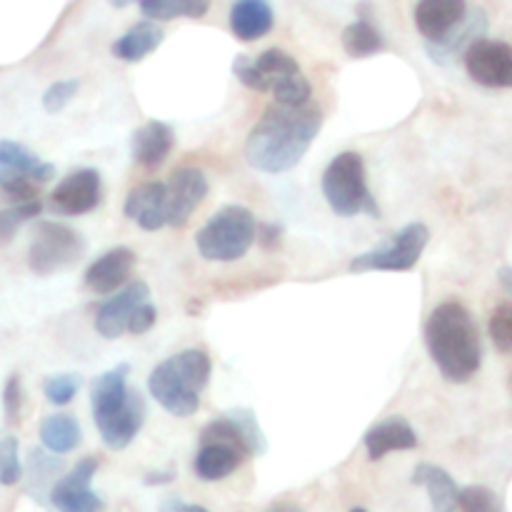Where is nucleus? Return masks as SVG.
<instances>
[{"label":"nucleus","mask_w":512,"mask_h":512,"mask_svg":"<svg viewBox=\"0 0 512 512\" xmlns=\"http://www.w3.org/2000/svg\"><path fill=\"white\" fill-rule=\"evenodd\" d=\"M323 128V110L310 100L305 105L273 103L250 130L245 155L263 173H288L303 160L315 135Z\"/></svg>","instance_id":"f257e3e1"},{"label":"nucleus","mask_w":512,"mask_h":512,"mask_svg":"<svg viewBox=\"0 0 512 512\" xmlns=\"http://www.w3.org/2000/svg\"><path fill=\"white\" fill-rule=\"evenodd\" d=\"M425 345L440 375L450 383H468L478 373L483 348L473 313L463 303L450 300L430 313L425 323Z\"/></svg>","instance_id":"f03ea898"},{"label":"nucleus","mask_w":512,"mask_h":512,"mask_svg":"<svg viewBox=\"0 0 512 512\" xmlns=\"http://www.w3.org/2000/svg\"><path fill=\"white\" fill-rule=\"evenodd\" d=\"M210 368L213 365L203 350H183L150 373V395L175 418H190L200 410V393L208 388Z\"/></svg>","instance_id":"7ed1b4c3"},{"label":"nucleus","mask_w":512,"mask_h":512,"mask_svg":"<svg viewBox=\"0 0 512 512\" xmlns=\"http://www.w3.org/2000/svg\"><path fill=\"white\" fill-rule=\"evenodd\" d=\"M258 223L255 215L243 205L220 208L195 235L198 253L213 263H233L240 260L253 245Z\"/></svg>","instance_id":"20e7f679"},{"label":"nucleus","mask_w":512,"mask_h":512,"mask_svg":"<svg viewBox=\"0 0 512 512\" xmlns=\"http://www.w3.org/2000/svg\"><path fill=\"white\" fill-rule=\"evenodd\" d=\"M323 195L335 215L353 218V215H373L380 218L378 203L368 190L365 180V163L358 153L348 150L330 160L323 173Z\"/></svg>","instance_id":"39448f33"},{"label":"nucleus","mask_w":512,"mask_h":512,"mask_svg":"<svg viewBox=\"0 0 512 512\" xmlns=\"http://www.w3.org/2000/svg\"><path fill=\"white\" fill-rule=\"evenodd\" d=\"M55 168L15 140H0V190L10 203L38 200V188L53 178Z\"/></svg>","instance_id":"423d86ee"},{"label":"nucleus","mask_w":512,"mask_h":512,"mask_svg":"<svg viewBox=\"0 0 512 512\" xmlns=\"http://www.w3.org/2000/svg\"><path fill=\"white\" fill-rule=\"evenodd\" d=\"M85 253V240L78 230L63 223H40L28 248V265L35 275H53L78 263Z\"/></svg>","instance_id":"0eeeda50"},{"label":"nucleus","mask_w":512,"mask_h":512,"mask_svg":"<svg viewBox=\"0 0 512 512\" xmlns=\"http://www.w3.org/2000/svg\"><path fill=\"white\" fill-rule=\"evenodd\" d=\"M428 240L430 230L423 223L405 225L383 245L353 258L350 273H365V270H393V273H398V270L415 268Z\"/></svg>","instance_id":"6e6552de"},{"label":"nucleus","mask_w":512,"mask_h":512,"mask_svg":"<svg viewBox=\"0 0 512 512\" xmlns=\"http://www.w3.org/2000/svg\"><path fill=\"white\" fill-rule=\"evenodd\" d=\"M230 445L243 458H260L268 453V440L258 423V415L250 408H233L208 423L200 433V445Z\"/></svg>","instance_id":"1a4fd4ad"},{"label":"nucleus","mask_w":512,"mask_h":512,"mask_svg":"<svg viewBox=\"0 0 512 512\" xmlns=\"http://www.w3.org/2000/svg\"><path fill=\"white\" fill-rule=\"evenodd\" d=\"M468 75L485 88H510L512 48L503 40L480 38L463 55Z\"/></svg>","instance_id":"9d476101"},{"label":"nucleus","mask_w":512,"mask_h":512,"mask_svg":"<svg viewBox=\"0 0 512 512\" xmlns=\"http://www.w3.org/2000/svg\"><path fill=\"white\" fill-rule=\"evenodd\" d=\"M208 195V178L200 168H178L165 183V225L183 228Z\"/></svg>","instance_id":"9b49d317"},{"label":"nucleus","mask_w":512,"mask_h":512,"mask_svg":"<svg viewBox=\"0 0 512 512\" xmlns=\"http://www.w3.org/2000/svg\"><path fill=\"white\" fill-rule=\"evenodd\" d=\"M100 198H103L100 173L95 168H83L60 180L58 188L50 195V210L65 215V218H73V215H85L98 208Z\"/></svg>","instance_id":"f8f14e48"},{"label":"nucleus","mask_w":512,"mask_h":512,"mask_svg":"<svg viewBox=\"0 0 512 512\" xmlns=\"http://www.w3.org/2000/svg\"><path fill=\"white\" fill-rule=\"evenodd\" d=\"M98 473V458H83L73 473L58 480L50 493V503L58 512H105V503L90 490V480Z\"/></svg>","instance_id":"ddd939ff"},{"label":"nucleus","mask_w":512,"mask_h":512,"mask_svg":"<svg viewBox=\"0 0 512 512\" xmlns=\"http://www.w3.org/2000/svg\"><path fill=\"white\" fill-rule=\"evenodd\" d=\"M145 303H150L148 285L143 280H133L100 305L98 315H95V330L108 340L120 338V335L128 333V323L135 310Z\"/></svg>","instance_id":"4468645a"},{"label":"nucleus","mask_w":512,"mask_h":512,"mask_svg":"<svg viewBox=\"0 0 512 512\" xmlns=\"http://www.w3.org/2000/svg\"><path fill=\"white\" fill-rule=\"evenodd\" d=\"M145 420V400L140 398L138 390H130L128 400L120 410L108 415L105 420H98V433L103 443L110 450H125L135 438H138L140 428Z\"/></svg>","instance_id":"2eb2a0df"},{"label":"nucleus","mask_w":512,"mask_h":512,"mask_svg":"<svg viewBox=\"0 0 512 512\" xmlns=\"http://www.w3.org/2000/svg\"><path fill=\"white\" fill-rule=\"evenodd\" d=\"M468 5L463 0H423L415 5V25L428 38V45L443 43L460 23Z\"/></svg>","instance_id":"dca6fc26"},{"label":"nucleus","mask_w":512,"mask_h":512,"mask_svg":"<svg viewBox=\"0 0 512 512\" xmlns=\"http://www.w3.org/2000/svg\"><path fill=\"white\" fill-rule=\"evenodd\" d=\"M135 265V253L130 248H113L100 255L98 260L85 270V285L93 293L108 295L123 288L130 278V270Z\"/></svg>","instance_id":"f3484780"},{"label":"nucleus","mask_w":512,"mask_h":512,"mask_svg":"<svg viewBox=\"0 0 512 512\" xmlns=\"http://www.w3.org/2000/svg\"><path fill=\"white\" fill-rule=\"evenodd\" d=\"M173 145V128H170L168 123H160V120H148L145 125H140L133 133V140H130L135 163L143 165V168L148 170L160 168L163 160L170 155V150H173Z\"/></svg>","instance_id":"a211bd4d"},{"label":"nucleus","mask_w":512,"mask_h":512,"mask_svg":"<svg viewBox=\"0 0 512 512\" xmlns=\"http://www.w3.org/2000/svg\"><path fill=\"white\" fill-rule=\"evenodd\" d=\"M413 448H418V433L405 418H388L365 433V450L373 463L383 460L388 453Z\"/></svg>","instance_id":"6ab92c4d"},{"label":"nucleus","mask_w":512,"mask_h":512,"mask_svg":"<svg viewBox=\"0 0 512 512\" xmlns=\"http://www.w3.org/2000/svg\"><path fill=\"white\" fill-rule=\"evenodd\" d=\"M485 28H488V15H485V10L468 8L463 23H460L458 28L443 40V43L428 45V55L440 65L453 63L455 58L465 55V50H468L475 40H480V35L485 33Z\"/></svg>","instance_id":"aec40b11"},{"label":"nucleus","mask_w":512,"mask_h":512,"mask_svg":"<svg viewBox=\"0 0 512 512\" xmlns=\"http://www.w3.org/2000/svg\"><path fill=\"white\" fill-rule=\"evenodd\" d=\"M125 218L143 230L165 228V183H145L125 198Z\"/></svg>","instance_id":"412c9836"},{"label":"nucleus","mask_w":512,"mask_h":512,"mask_svg":"<svg viewBox=\"0 0 512 512\" xmlns=\"http://www.w3.org/2000/svg\"><path fill=\"white\" fill-rule=\"evenodd\" d=\"M275 25V13L265 0H240L230 8V30L243 43L268 35Z\"/></svg>","instance_id":"4be33fe9"},{"label":"nucleus","mask_w":512,"mask_h":512,"mask_svg":"<svg viewBox=\"0 0 512 512\" xmlns=\"http://www.w3.org/2000/svg\"><path fill=\"white\" fill-rule=\"evenodd\" d=\"M163 38L165 33L158 23H153V20H140L138 25H133L128 33L115 40L113 53L120 60H125V63H140L145 55L160 48Z\"/></svg>","instance_id":"5701e85b"},{"label":"nucleus","mask_w":512,"mask_h":512,"mask_svg":"<svg viewBox=\"0 0 512 512\" xmlns=\"http://www.w3.org/2000/svg\"><path fill=\"white\" fill-rule=\"evenodd\" d=\"M243 460V455L230 445H200L198 455H195V475L205 483H218V480L233 475L243 465Z\"/></svg>","instance_id":"b1692460"},{"label":"nucleus","mask_w":512,"mask_h":512,"mask_svg":"<svg viewBox=\"0 0 512 512\" xmlns=\"http://www.w3.org/2000/svg\"><path fill=\"white\" fill-rule=\"evenodd\" d=\"M413 485L428 490L435 512H455L458 508V485H455L453 475H448L438 465H418V470L413 473Z\"/></svg>","instance_id":"393cba45"},{"label":"nucleus","mask_w":512,"mask_h":512,"mask_svg":"<svg viewBox=\"0 0 512 512\" xmlns=\"http://www.w3.org/2000/svg\"><path fill=\"white\" fill-rule=\"evenodd\" d=\"M40 440H43L45 450L55 455H68L83 440V430H80L78 420L73 415H48L40 423Z\"/></svg>","instance_id":"a878e982"},{"label":"nucleus","mask_w":512,"mask_h":512,"mask_svg":"<svg viewBox=\"0 0 512 512\" xmlns=\"http://www.w3.org/2000/svg\"><path fill=\"white\" fill-rule=\"evenodd\" d=\"M253 68H255V75H258V85H260L258 93H270L278 80L300 73L298 60L278 48L263 50L258 58H253Z\"/></svg>","instance_id":"bb28decb"},{"label":"nucleus","mask_w":512,"mask_h":512,"mask_svg":"<svg viewBox=\"0 0 512 512\" xmlns=\"http://www.w3.org/2000/svg\"><path fill=\"white\" fill-rule=\"evenodd\" d=\"M383 45V35L368 18L355 20L343 30V48L350 58H368V55L380 53Z\"/></svg>","instance_id":"cd10ccee"},{"label":"nucleus","mask_w":512,"mask_h":512,"mask_svg":"<svg viewBox=\"0 0 512 512\" xmlns=\"http://www.w3.org/2000/svg\"><path fill=\"white\" fill-rule=\"evenodd\" d=\"M145 20H175V18H200L208 13V3L193 0H145L138 5Z\"/></svg>","instance_id":"c85d7f7f"},{"label":"nucleus","mask_w":512,"mask_h":512,"mask_svg":"<svg viewBox=\"0 0 512 512\" xmlns=\"http://www.w3.org/2000/svg\"><path fill=\"white\" fill-rule=\"evenodd\" d=\"M43 210L40 200H28V203H15L8 208L0 210V245L8 243L20 228H23L28 220L38 218V213Z\"/></svg>","instance_id":"c756f323"},{"label":"nucleus","mask_w":512,"mask_h":512,"mask_svg":"<svg viewBox=\"0 0 512 512\" xmlns=\"http://www.w3.org/2000/svg\"><path fill=\"white\" fill-rule=\"evenodd\" d=\"M273 98L278 105H305L310 103V95H313V88H310L308 78L303 73L288 75V78L278 80L273 85Z\"/></svg>","instance_id":"7c9ffc66"},{"label":"nucleus","mask_w":512,"mask_h":512,"mask_svg":"<svg viewBox=\"0 0 512 512\" xmlns=\"http://www.w3.org/2000/svg\"><path fill=\"white\" fill-rule=\"evenodd\" d=\"M80 385H83V378L78 373H60L50 375L43 383V393L48 398V403L53 405H68L70 400L78 395Z\"/></svg>","instance_id":"2f4dec72"},{"label":"nucleus","mask_w":512,"mask_h":512,"mask_svg":"<svg viewBox=\"0 0 512 512\" xmlns=\"http://www.w3.org/2000/svg\"><path fill=\"white\" fill-rule=\"evenodd\" d=\"M458 508L463 512H503L498 495L483 485L458 490Z\"/></svg>","instance_id":"473e14b6"},{"label":"nucleus","mask_w":512,"mask_h":512,"mask_svg":"<svg viewBox=\"0 0 512 512\" xmlns=\"http://www.w3.org/2000/svg\"><path fill=\"white\" fill-rule=\"evenodd\" d=\"M23 478V465L18 455V440L13 435L0 440V485L10 488Z\"/></svg>","instance_id":"72a5a7b5"},{"label":"nucleus","mask_w":512,"mask_h":512,"mask_svg":"<svg viewBox=\"0 0 512 512\" xmlns=\"http://www.w3.org/2000/svg\"><path fill=\"white\" fill-rule=\"evenodd\" d=\"M490 335H493L495 348L508 355L512 350V308L508 303L500 305L490 318Z\"/></svg>","instance_id":"f704fd0d"},{"label":"nucleus","mask_w":512,"mask_h":512,"mask_svg":"<svg viewBox=\"0 0 512 512\" xmlns=\"http://www.w3.org/2000/svg\"><path fill=\"white\" fill-rule=\"evenodd\" d=\"M78 88H80V80L75 78L58 80V83H53L48 90H45L43 108L48 110V113H60V110L73 100V95L78 93Z\"/></svg>","instance_id":"c9c22d12"},{"label":"nucleus","mask_w":512,"mask_h":512,"mask_svg":"<svg viewBox=\"0 0 512 512\" xmlns=\"http://www.w3.org/2000/svg\"><path fill=\"white\" fill-rule=\"evenodd\" d=\"M3 410L8 425L20 423V413H23V385H20L18 375H10L8 383L3 388Z\"/></svg>","instance_id":"e433bc0d"},{"label":"nucleus","mask_w":512,"mask_h":512,"mask_svg":"<svg viewBox=\"0 0 512 512\" xmlns=\"http://www.w3.org/2000/svg\"><path fill=\"white\" fill-rule=\"evenodd\" d=\"M155 318H158V310H155L153 303L140 305V308L133 313V318H130L128 333H133V335L148 333V330L155 325Z\"/></svg>","instance_id":"4c0bfd02"},{"label":"nucleus","mask_w":512,"mask_h":512,"mask_svg":"<svg viewBox=\"0 0 512 512\" xmlns=\"http://www.w3.org/2000/svg\"><path fill=\"white\" fill-rule=\"evenodd\" d=\"M260 245L268 250L280 248V240H283V225L280 223H265L260 225Z\"/></svg>","instance_id":"58836bf2"},{"label":"nucleus","mask_w":512,"mask_h":512,"mask_svg":"<svg viewBox=\"0 0 512 512\" xmlns=\"http://www.w3.org/2000/svg\"><path fill=\"white\" fill-rule=\"evenodd\" d=\"M158 512H208V510L200 508V505L183 503V500H180V498H165L163 503H160Z\"/></svg>","instance_id":"ea45409f"},{"label":"nucleus","mask_w":512,"mask_h":512,"mask_svg":"<svg viewBox=\"0 0 512 512\" xmlns=\"http://www.w3.org/2000/svg\"><path fill=\"white\" fill-rule=\"evenodd\" d=\"M175 478V470H163V473H148L143 483L145 485H165Z\"/></svg>","instance_id":"a19ab883"},{"label":"nucleus","mask_w":512,"mask_h":512,"mask_svg":"<svg viewBox=\"0 0 512 512\" xmlns=\"http://www.w3.org/2000/svg\"><path fill=\"white\" fill-rule=\"evenodd\" d=\"M268 512H305V510L298 508V505H293V503H278V505H273Z\"/></svg>","instance_id":"79ce46f5"},{"label":"nucleus","mask_w":512,"mask_h":512,"mask_svg":"<svg viewBox=\"0 0 512 512\" xmlns=\"http://www.w3.org/2000/svg\"><path fill=\"white\" fill-rule=\"evenodd\" d=\"M500 280H503L505 290H510V268H503V273H500Z\"/></svg>","instance_id":"37998d69"},{"label":"nucleus","mask_w":512,"mask_h":512,"mask_svg":"<svg viewBox=\"0 0 512 512\" xmlns=\"http://www.w3.org/2000/svg\"><path fill=\"white\" fill-rule=\"evenodd\" d=\"M350 512H368V510H363V508H353Z\"/></svg>","instance_id":"c03bdc74"}]
</instances>
